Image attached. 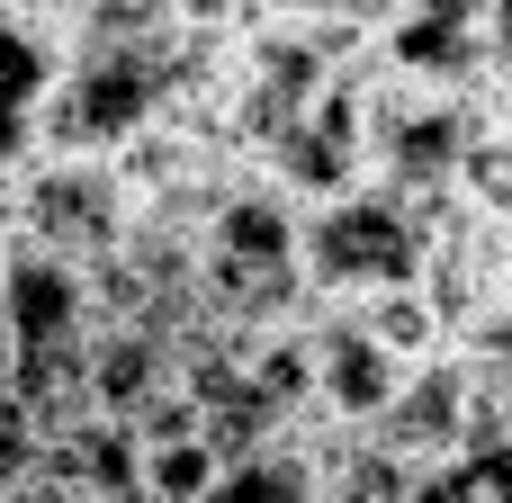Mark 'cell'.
<instances>
[{
  "label": "cell",
  "instance_id": "8992f818",
  "mask_svg": "<svg viewBox=\"0 0 512 503\" xmlns=\"http://www.w3.org/2000/svg\"><path fill=\"white\" fill-rule=\"evenodd\" d=\"M369 441H378V450H396L414 477H423V468H441V459H459V450H477V441H486V423H477V378H468V351L423 360Z\"/></svg>",
  "mask_w": 512,
  "mask_h": 503
},
{
  "label": "cell",
  "instance_id": "52a82bcc",
  "mask_svg": "<svg viewBox=\"0 0 512 503\" xmlns=\"http://www.w3.org/2000/svg\"><path fill=\"white\" fill-rule=\"evenodd\" d=\"M207 503H324V468H315V441H279V450H252V459H225V477L207 486Z\"/></svg>",
  "mask_w": 512,
  "mask_h": 503
},
{
  "label": "cell",
  "instance_id": "6da1fadb",
  "mask_svg": "<svg viewBox=\"0 0 512 503\" xmlns=\"http://www.w3.org/2000/svg\"><path fill=\"white\" fill-rule=\"evenodd\" d=\"M315 279H306V207L252 162L216 225H207V315H234V324H297L315 315Z\"/></svg>",
  "mask_w": 512,
  "mask_h": 503
},
{
  "label": "cell",
  "instance_id": "8fae6325",
  "mask_svg": "<svg viewBox=\"0 0 512 503\" xmlns=\"http://www.w3.org/2000/svg\"><path fill=\"white\" fill-rule=\"evenodd\" d=\"M9 9H36V18H72L81 0H9Z\"/></svg>",
  "mask_w": 512,
  "mask_h": 503
},
{
  "label": "cell",
  "instance_id": "30bf717a",
  "mask_svg": "<svg viewBox=\"0 0 512 503\" xmlns=\"http://www.w3.org/2000/svg\"><path fill=\"white\" fill-rule=\"evenodd\" d=\"M459 207H477V216H504L512 225V126H477V144H468V171H459Z\"/></svg>",
  "mask_w": 512,
  "mask_h": 503
},
{
  "label": "cell",
  "instance_id": "9c48e42d",
  "mask_svg": "<svg viewBox=\"0 0 512 503\" xmlns=\"http://www.w3.org/2000/svg\"><path fill=\"white\" fill-rule=\"evenodd\" d=\"M225 477V450L207 432H180V441H144V495L153 503H207V486Z\"/></svg>",
  "mask_w": 512,
  "mask_h": 503
},
{
  "label": "cell",
  "instance_id": "277c9868",
  "mask_svg": "<svg viewBox=\"0 0 512 503\" xmlns=\"http://www.w3.org/2000/svg\"><path fill=\"white\" fill-rule=\"evenodd\" d=\"M0 360H72L99 333V279L45 243H9L0 261Z\"/></svg>",
  "mask_w": 512,
  "mask_h": 503
},
{
  "label": "cell",
  "instance_id": "ba28073f",
  "mask_svg": "<svg viewBox=\"0 0 512 503\" xmlns=\"http://www.w3.org/2000/svg\"><path fill=\"white\" fill-rule=\"evenodd\" d=\"M414 503H512V441H477L414 477Z\"/></svg>",
  "mask_w": 512,
  "mask_h": 503
},
{
  "label": "cell",
  "instance_id": "7a4b0ae2",
  "mask_svg": "<svg viewBox=\"0 0 512 503\" xmlns=\"http://www.w3.org/2000/svg\"><path fill=\"white\" fill-rule=\"evenodd\" d=\"M450 207H423V198L378 189V180L333 198V207H306V279H315V297L324 306H369L387 288L432 279V243H441Z\"/></svg>",
  "mask_w": 512,
  "mask_h": 503
},
{
  "label": "cell",
  "instance_id": "3957f363",
  "mask_svg": "<svg viewBox=\"0 0 512 503\" xmlns=\"http://www.w3.org/2000/svg\"><path fill=\"white\" fill-rule=\"evenodd\" d=\"M9 243H45L81 270L117 261L135 243V189L117 153H27L9 162Z\"/></svg>",
  "mask_w": 512,
  "mask_h": 503
},
{
  "label": "cell",
  "instance_id": "5b68a950",
  "mask_svg": "<svg viewBox=\"0 0 512 503\" xmlns=\"http://www.w3.org/2000/svg\"><path fill=\"white\" fill-rule=\"evenodd\" d=\"M405 360L360 324V306H315V405L342 432H378L387 405L405 396Z\"/></svg>",
  "mask_w": 512,
  "mask_h": 503
}]
</instances>
